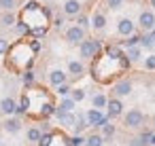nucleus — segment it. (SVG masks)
Returning <instances> with one entry per match:
<instances>
[{
  "label": "nucleus",
  "mask_w": 155,
  "mask_h": 146,
  "mask_svg": "<svg viewBox=\"0 0 155 146\" xmlns=\"http://www.w3.org/2000/svg\"><path fill=\"white\" fill-rule=\"evenodd\" d=\"M85 119H87V125H94V127H102V125L108 121V116H104L98 108H91V110L85 114Z\"/></svg>",
  "instance_id": "nucleus-1"
},
{
  "label": "nucleus",
  "mask_w": 155,
  "mask_h": 146,
  "mask_svg": "<svg viewBox=\"0 0 155 146\" xmlns=\"http://www.w3.org/2000/svg\"><path fill=\"white\" fill-rule=\"evenodd\" d=\"M100 51L98 40H81V57H94Z\"/></svg>",
  "instance_id": "nucleus-2"
},
{
  "label": "nucleus",
  "mask_w": 155,
  "mask_h": 146,
  "mask_svg": "<svg viewBox=\"0 0 155 146\" xmlns=\"http://www.w3.org/2000/svg\"><path fill=\"white\" fill-rule=\"evenodd\" d=\"M83 38H85V30H83V28L72 26V28L66 30V40H68V43H74V45H77V43H81Z\"/></svg>",
  "instance_id": "nucleus-3"
},
{
  "label": "nucleus",
  "mask_w": 155,
  "mask_h": 146,
  "mask_svg": "<svg viewBox=\"0 0 155 146\" xmlns=\"http://www.w3.org/2000/svg\"><path fill=\"white\" fill-rule=\"evenodd\" d=\"M138 24H140L142 30H153V28H155V15H153L151 11H142Z\"/></svg>",
  "instance_id": "nucleus-4"
},
{
  "label": "nucleus",
  "mask_w": 155,
  "mask_h": 146,
  "mask_svg": "<svg viewBox=\"0 0 155 146\" xmlns=\"http://www.w3.org/2000/svg\"><path fill=\"white\" fill-rule=\"evenodd\" d=\"M142 121H144V116H142V112H138V110H130V112L125 114V125H127V127H140Z\"/></svg>",
  "instance_id": "nucleus-5"
},
{
  "label": "nucleus",
  "mask_w": 155,
  "mask_h": 146,
  "mask_svg": "<svg viewBox=\"0 0 155 146\" xmlns=\"http://www.w3.org/2000/svg\"><path fill=\"white\" fill-rule=\"evenodd\" d=\"M64 13L70 15V17H77L81 13V2L79 0H66V5H64Z\"/></svg>",
  "instance_id": "nucleus-6"
},
{
  "label": "nucleus",
  "mask_w": 155,
  "mask_h": 146,
  "mask_svg": "<svg viewBox=\"0 0 155 146\" xmlns=\"http://www.w3.org/2000/svg\"><path fill=\"white\" fill-rule=\"evenodd\" d=\"M106 106H108V119H110V116H119V114L123 112V104H121L119 100H108Z\"/></svg>",
  "instance_id": "nucleus-7"
},
{
  "label": "nucleus",
  "mask_w": 155,
  "mask_h": 146,
  "mask_svg": "<svg viewBox=\"0 0 155 146\" xmlns=\"http://www.w3.org/2000/svg\"><path fill=\"white\" fill-rule=\"evenodd\" d=\"M49 83H51L53 87H60V85L66 83V74H64L62 70H53V72L49 74Z\"/></svg>",
  "instance_id": "nucleus-8"
},
{
  "label": "nucleus",
  "mask_w": 155,
  "mask_h": 146,
  "mask_svg": "<svg viewBox=\"0 0 155 146\" xmlns=\"http://www.w3.org/2000/svg\"><path fill=\"white\" fill-rule=\"evenodd\" d=\"M15 108H17V104H15V100H13V97H5L2 102H0V110H2L5 114H13V112H15Z\"/></svg>",
  "instance_id": "nucleus-9"
},
{
  "label": "nucleus",
  "mask_w": 155,
  "mask_h": 146,
  "mask_svg": "<svg viewBox=\"0 0 155 146\" xmlns=\"http://www.w3.org/2000/svg\"><path fill=\"white\" fill-rule=\"evenodd\" d=\"M117 30H119V34H123V36H132V32H134V24H132L130 19H121L119 26H117Z\"/></svg>",
  "instance_id": "nucleus-10"
},
{
  "label": "nucleus",
  "mask_w": 155,
  "mask_h": 146,
  "mask_svg": "<svg viewBox=\"0 0 155 146\" xmlns=\"http://www.w3.org/2000/svg\"><path fill=\"white\" fill-rule=\"evenodd\" d=\"M130 91H132V83L130 81H119L115 85V93L117 95H130Z\"/></svg>",
  "instance_id": "nucleus-11"
},
{
  "label": "nucleus",
  "mask_w": 155,
  "mask_h": 146,
  "mask_svg": "<svg viewBox=\"0 0 155 146\" xmlns=\"http://www.w3.org/2000/svg\"><path fill=\"white\" fill-rule=\"evenodd\" d=\"M9 133H17L19 129H21V123H19V119H9V121H5V125H2Z\"/></svg>",
  "instance_id": "nucleus-12"
},
{
  "label": "nucleus",
  "mask_w": 155,
  "mask_h": 146,
  "mask_svg": "<svg viewBox=\"0 0 155 146\" xmlns=\"http://www.w3.org/2000/svg\"><path fill=\"white\" fill-rule=\"evenodd\" d=\"M91 24H94L96 30H104V28H106V17H104L102 13H96L94 19H91Z\"/></svg>",
  "instance_id": "nucleus-13"
},
{
  "label": "nucleus",
  "mask_w": 155,
  "mask_h": 146,
  "mask_svg": "<svg viewBox=\"0 0 155 146\" xmlns=\"http://www.w3.org/2000/svg\"><path fill=\"white\" fill-rule=\"evenodd\" d=\"M68 70H70V74H72V76H81L85 68H83V64H81V62H68Z\"/></svg>",
  "instance_id": "nucleus-14"
},
{
  "label": "nucleus",
  "mask_w": 155,
  "mask_h": 146,
  "mask_svg": "<svg viewBox=\"0 0 155 146\" xmlns=\"http://www.w3.org/2000/svg\"><path fill=\"white\" fill-rule=\"evenodd\" d=\"M58 114V119L62 121V125H66V127H72L74 125V116L70 114V112H55Z\"/></svg>",
  "instance_id": "nucleus-15"
},
{
  "label": "nucleus",
  "mask_w": 155,
  "mask_h": 146,
  "mask_svg": "<svg viewBox=\"0 0 155 146\" xmlns=\"http://www.w3.org/2000/svg\"><path fill=\"white\" fill-rule=\"evenodd\" d=\"M74 104H77V102H74L72 97H68V100H64V102L60 104V108H58L55 112H72V108H74Z\"/></svg>",
  "instance_id": "nucleus-16"
},
{
  "label": "nucleus",
  "mask_w": 155,
  "mask_h": 146,
  "mask_svg": "<svg viewBox=\"0 0 155 146\" xmlns=\"http://www.w3.org/2000/svg\"><path fill=\"white\" fill-rule=\"evenodd\" d=\"M72 127H74V131H77V133H81V131H83V129L87 127V119H85L83 114H81V116H77V119H74V125H72Z\"/></svg>",
  "instance_id": "nucleus-17"
},
{
  "label": "nucleus",
  "mask_w": 155,
  "mask_h": 146,
  "mask_svg": "<svg viewBox=\"0 0 155 146\" xmlns=\"http://www.w3.org/2000/svg\"><path fill=\"white\" fill-rule=\"evenodd\" d=\"M106 95H102V93H98V95H94V100H91V104H94V108H104L106 106Z\"/></svg>",
  "instance_id": "nucleus-18"
},
{
  "label": "nucleus",
  "mask_w": 155,
  "mask_h": 146,
  "mask_svg": "<svg viewBox=\"0 0 155 146\" xmlns=\"http://www.w3.org/2000/svg\"><path fill=\"white\" fill-rule=\"evenodd\" d=\"M0 24H2V26H13V24H15V15H13L11 11H7L2 17H0Z\"/></svg>",
  "instance_id": "nucleus-19"
},
{
  "label": "nucleus",
  "mask_w": 155,
  "mask_h": 146,
  "mask_svg": "<svg viewBox=\"0 0 155 146\" xmlns=\"http://www.w3.org/2000/svg\"><path fill=\"white\" fill-rule=\"evenodd\" d=\"M125 57H130V62H138V59H140V49H138V47H130Z\"/></svg>",
  "instance_id": "nucleus-20"
},
{
  "label": "nucleus",
  "mask_w": 155,
  "mask_h": 146,
  "mask_svg": "<svg viewBox=\"0 0 155 146\" xmlns=\"http://www.w3.org/2000/svg\"><path fill=\"white\" fill-rule=\"evenodd\" d=\"M85 144H87V146H102V135H96V133H91V135L85 140Z\"/></svg>",
  "instance_id": "nucleus-21"
},
{
  "label": "nucleus",
  "mask_w": 155,
  "mask_h": 146,
  "mask_svg": "<svg viewBox=\"0 0 155 146\" xmlns=\"http://www.w3.org/2000/svg\"><path fill=\"white\" fill-rule=\"evenodd\" d=\"M15 7V0H0V9L2 11H11Z\"/></svg>",
  "instance_id": "nucleus-22"
},
{
  "label": "nucleus",
  "mask_w": 155,
  "mask_h": 146,
  "mask_svg": "<svg viewBox=\"0 0 155 146\" xmlns=\"http://www.w3.org/2000/svg\"><path fill=\"white\" fill-rule=\"evenodd\" d=\"M70 93H72V100H74V102H81V100L85 97V91H83V89H72Z\"/></svg>",
  "instance_id": "nucleus-23"
},
{
  "label": "nucleus",
  "mask_w": 155,
  "mask_h": 146,
  "mask_svg": "<svg viewBox=\"0 0 155 146\" xmlns=\"http://www.w3.org/2000/svg\"><path fill=\"white\" fill-rule=\"evenodd\" d=\"M28 140H30V142H38V140H41V131H38V129H30V131H28Z\"/></svg>",
  "instance_id": "nucleus-24"
},
{
  "label": "nucleus",
  "mask_w": 155,
  "mask_h": 146,
  "mask_svg": "<svg viewBox=\"0 0 155 146\" xmlns=\"http://www.w3.org/2000/svg\"><path fill=\"white\" fill-rule=\"evenodd\" d=\"M102 129H104V135H106V138H110V135L115 133V127H113V125H110L108 121H106V123L102 125Z\"/></svg>",
  "instance_id": "nucleus-25"
},
{
  "label": "nucleus",
  "mask_w": 155,
  "mask_h": 146,
  "mask_svg": "<svg viewBox=\"0 0 155 146\" xmlns=\"http://www.w3.org/2000/svg\"><path fill=\"white\" fill-rule=\"evenodd\" d=\"M144 68H147V70H155V55H149V57L144 59Z\"/></svg>",
  "instance_id": "nucleus-26"
},
{
  "label": "nucleus",
  "mask_w": 155,
  "mask_h": 146,
  "mask_svg": "<svg viewBox=\"0 0 155 146\" xmlns=\"http://www.w3.org/2000/svg\"><path fill=\"white\" fill-rule=\"evenodd\" d=\"M77 24H79V28H89V19L85 17V15H79V19H77Z\"/></svg>",
  "instance_id": "nucleus-27"
},
{
  "label": "nucleus",
  "mask_w": 155,
  "mask_h": 146,
  "mask_svg": "<svg viewBox=\"0 0 155 146\" xmlns=\"http://www.w3.org/2000/svg\"><path fill=\"white\" fill-rule=\"evenodd\" d=\"M106 51H108V55H110V57H123V53H121L117 47H108Z\"/></svg>",
  "instance_id": "nucleus-28"
},
{
  "label": "nucleus",
  "mask_w": 155,
  "mask_h": 146,
  "mask_svg": "<svg viewBox=\"0 0 155 146\" xmlns=\"http://www.w3.org/2000/svg\"><path fill=\"white\" fill-rule=\"evenodd\" d=\"M138 43H140V36H130V38L125 40V45H127V47H136Z\"/></svg>",
  "instance_id": "nucleus-29"
},
{
  "label": "nucleus",
  "mask_w": 155,
  "mask_h": 146,
  "mask_svg": "<svg viewBox=\"0 0 155 146\" xmlns=\"http://www.w3.org/2000/svg\"><path fill=\"white\" fill-rule=\"evenodd\" d=\"M140 45H142V47H153V38H151V34H149V36H142V38H140Z\"/></svg>",
  "instance_id": "nucleus-30"
},
{
  "label": "nucleus",
  "mask_w": 155,
  "mask_h": 146,
  "mask_svg": "<svg viewBox=\"0 0 155 146\" xmlns=\"http://www.w3.org/2000/svg\"><path fill=\"white\" fill-rule=\"evenodd\" d=\"M70 91H72V89H70V87H68V85H66V83H64V85H60V87H58V93H60V95H68V93H70Z\"/></svg>",
  "instance_id": "nucleus-31"
},
{
  "label": "nucleus",
  "mask_w": 155,
  "mask_h": 146,
  "mask_svg": "<svg viewBox=\"0 0 155 146\" xmlns=\"http://www.w3.org/2000/svg\"><path fill=\"white\" fill-rule=\"evenodd\" d=\"M38 142H41V146H49V144H51V133L41 135V140H38Z\"/></svg>",
  "instance_id": "nucleus-32"
},
{
  "label": "nucleus",
  "mask_w": 155,
  "mask_h": 146,
  "mask_svg": "<svg viewBox=\"0 0 155 146\" xmlns=\"http://www.w3.org/2000/svg\"><path fill=\"white\" fill-rule=\"evenodd\" d=\"M106 5H108L110 9H119V7L123 5V0H106Z\"/></svg>",
  "instance_id": "nucleus-33"
},
{
  "label": "nucleus",
  "mask_w": 155,
  "mask_h": 146,
  "mask_svg": "<svg viewBox=\"0 0 155 146\" xmlns=\"http://www.w3.org/2000/svg\"><path fill=\"white\" fill-rule=\"evenodd\" d=\"M32 34H34L36 38H41V36H45V34H47V28H34V30H32Z\"/></svg>",
  "instance_id": "nucleus-34"
},
{
  "label": "nucleus",
  "mask_w": 155,
  "mask_h": 146,
  "mask_svg": "<svg viewBox=\"0 0 155 146\" xmlns=\"http://www.w3.org/2000/svg\"><path fill=\"white\" fill-rule=\"evenodd\" d=\"M7 49H9V43H7L5 38H0V55H5V53H7Z\"/></svg>",
  "instance_id": "nucleus-35"
},
{
  "label": "nucleus",
  "mask_w": 155,
  "mask_h": 146,
  "mask_svg": "<svg viewBox=\"0 0 155 146\" xmlns=\"http://www.w3.org/2000/svg\"><path fill=\"white\" fill-rule=\"evenodd\" d=\"M83 142H85V140H83V138H79V135H74V138H72V140H70V146H81V144H83Z\"/></svg>",
  "instance_id": "nucleus-36"
},
{
  "label": "nucleus",
  "mask_w": 155,
  "mask_h": 146,
  "mask_svg": "<svg viewBox=\"0 0 155 146\" xmlns=\"http://www.w3.org/2000/svg\"><path fill=\"white\" fill-rule=\"evenodd\" d=\"M28 30H30V28H28V26H26V24H21V21H19V24H17V32H19V34H26V32H28Z\"/></svg>",
  "instance_id": "nucleus-37"
},
{
  "label": "nucleus",
  "mask_w": 155,
  "mask_h": 146,
  "mask_svg": "<svg viewBox=\"0 0 155 146\" xmlns=\"http://www.w3.org/2000/svg\"><path fill=\"white\" fill-rule=\"evenodd\" d=\"M130 146H144V142H142V138H134L130 142Z\"/></svg>",
  "instance_id": "nucleus-38"
},
{
  "label": "nucleus",
  "mask_w": 155,
  "mask_h": 146,
  "mask_svg": "<svg viewBox=\"0 0 155 146\" xmlns=\"http://www.w3.org/2000/svg\"><path fill=\"white\" fill-rule=\"evenodd\" d=\"M24 81H26V83L30 85V83L34 81V74H32V72H26V74H24Z\"/></svg>",
  "instance_id": "nucleus-39"
},
{
  "label": "nucleus",
  "mask_w": 155,
  "mask_h": 146,
  "mask_svg": "<svg viewBox=\"0 0 155 146\" xmlns=\"http://www.w3.org/2000/svg\"><path fill=\"white\" fill-rule=\"evenodd\" d=\"M64 26V17H55V28H62Z\"/></svg>",
  "instance_id": "nucleus-40"
},
{
  "label": "nucleus",
  "mask_w": 155,
  "mask_h": 146,
  "mask_svg": "<svg viewBox=\"0 0 155 146\" xmlns=\"http://www.w3.org/2000/svg\"><path fill=\"white\" fill-rule=\"evenodd\" d=\"M43 112H45V114H49V112H53V106H51V104H47V106L43 108Z\"/></svg>",
  "instance_id": "nucleus-41"
},
{
  "label": "nucleus",
  "mask_w": 155,
  "mask_h": 146,
  "mask_svg": "<svg viewBox=\"0 0 155 146\" xmlns=\"http://www.w3.org/2000/svg\"><path fill=\"white\" fill-rule=\"evenodd\" d=\"M32 49H34V51H38V49H41V43H38V40H34V43H32Z\"/></svg>",
  "instance_id": "nucleus-42"
},
{
  "label": "nucleus",
  "mask_w": 155,
  "mask_h": 146,
  "mask_svg": "<svg viewBox=\"0 0 155 146\" xmlns=\"http://www.w3.org/2000/svg\"><path fill=\"white\" fill-rule=\"evenodd\" d=\"M149 144H153V146H155V135H151V140H149Z\"/></svg>",
  "instance_id": "nucleus-43"
},
{
  "label": "nucleus",
  "mask_w": 155,
  "mask_h": 146,
  "mask_svg": "<svg viewBox=\"0 0 155 146\" xmlns=\"http://www.w3.org/2000/svg\"><path fill=\"white\" fill-rule=\"evenodd\" d=\"M151 38H153V40H155V28H153V32H151Z\"/></svg>",
  "instance_id": "nucleus-44"
},
{
  "label": "nucleus",
  "mask_w": 155,
  "mask_h": 146,
  "mask_svg": "<svg viewBox=\"0 0 155 146\" xmlns=\"http://www.w3.org/2000/svg\"><path fill=\"white\" fill-rule=\"evenodd\" d=\"M151 5H153V7H155V0H151Z\"/></svg>",
  "instance_id": "nucleus-45"
},
{
  "label": "nucleus",
  "mask_w": 155,
  "mask_h": 146,
  "mask_svg": "<svg viewBox=\"0 0 155 146\" xmlns=\"http://www.w3.org/2000/svg\"><path fill=\"white\" fill-rule=\"evenodd\" d=\"M153 121H155V119H153Z\"/></svg>",
  "instance_id": "nucleus-46"
}]
</instances>
